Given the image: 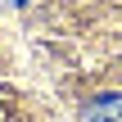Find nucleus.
<instances>
[{
	"mask_svg": "<svg viewBox=\"0 0 122 122\" xmlns=\"http://www.w3.org/2000/svg\"><path fill=\"white\" fill-rule=\"evenodd\" d=\"M86 118L91 122H122V91H104L86 104Z\"/></svg>",
	"mask_w": 122,
	"mask_h": 122,
	"instance_id": "1",
	"label": "nucleus"
},
{
	"mask_svg": "<svg viewBox=\"0 0 122 122\" xmlns=\"http://www.w3.org/2000/svg\"><path fill=\"white\" fill-rule=\"evenodd\" d=\"M18 5H23V0H18Z\"/></svg>",
	"mask_w": 122,
	"mask_h": 122,
	"instance_id": "2",
	"label": "nucleus"
}]
</instances>
